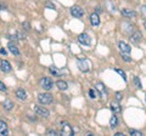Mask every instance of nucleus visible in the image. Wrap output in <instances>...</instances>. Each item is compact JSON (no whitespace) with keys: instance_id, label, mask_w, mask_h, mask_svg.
Wrapping results in <instances>:
<instances>
[{"instance_id":"nucleus-1","label":"nucleus","mask_w":146,"mask_h":136,"mask_svg":"<svg viewBox=\"0 0 146 136\" xmlns=\"http://www.w3.org/2000/svg\"><path fill=\"white\" fill-rule=\"evenodd\" d=\"M38 100L42 105H49V103L52 102V96L50 94H39Z\"/></svg>"},{"instance_id":"nucleus-2","label":"nucleus","mask_w":146,"mask_h":136,"mask_svg":"<svg viewBox=\"0 0 146 136\" xmlns=\"http://www.w3.org/2000/svg\"><path fill=\"white\" fill-rule=\"evenodd\" d=\"M40 86H42L44 90H50L52 86H54V84H52V80L48 78V77H45V78H42L40 79Z\"/></svg>"},{"instance_id":"nucleus-3","label":"nucleus","mask_w":146,"mask_h":136,"mask_svg":"<svg viewBox=\"0 0 146 136\" xmlns=\"http://www.w3.org/2000/svg\"><path fill=\"white\" fill-rule=\"evenodd\" d=\"M61 134L62 135H72L73 134V129L72 126L67 123V121H63L61 124Z\"/></svg>"},{"instance_id":"nucleus-4","label":"nucleus","mask_w":146,"mask_h":136,"mask_svg":"<svg viewBox=\"0 0 146 136\" xmlns=\"http://www.w3.org/2000/svg\"><path fill=\"white\" fill-rule=\"evenodd\" d=\"M78 42L82 44V45H85V46H89V45L91 44V38L89 37L86 33H83L80 34L78 37Z\"/></svg>"},{"instance_id":"nucleus-5","label":"nucleus","mask_w":146,"mask_h":136,"mask_svg":"<svg viewBox=\"0 0 146 136\" xmlns=\"http://www.w3.org/2000/svg\"><path fill=\"white\" fill-rule=\"evenodd\" d=\"M71 13H72V16L77 17V18H80V17H83L84 11H83V9H82L80 6H73L71 9Z\"/></svg>"},{"instance_id":"nucleus-6","label":"nucleus","mask_w":146,"mask_h":136,"mask_svg":"<svg viewBox=\"0 0 146 136\" xmlns=\"http://www.w3.org/2000/svg\"><path fill=\"white\" fill-rule=\"evenodd\" d=\"M78 67H79V69L82 72H88L89 71V67H90V63L88 62V60L83 58V60H79L78 61Z\"/></svg>"},{"instance_id":"nucleus-7","label":"nucleus","mask_w":146,"mask_h":136,"mask_svg":"<svg viewBox=\"0 0 146 136\" xmlns=\"http://www.w3.org/2000/svg\"><path fill=\"white\" fill-rule=\"evenodd\" d=\"M34 112H35L38 116L49 117V111L46 110V108H44L43 106H35V107H34Z\"/></svg>"},{"instance_id":"nucleus-8","label":"nucleus","mask_w":146,"mask_h":136,"mask_svg":"<svg viewBox=\"0 0 146 136\" xmlns=\"http://www.w3.org/2000/svg\"><path fill=\"white\" fill-rule=\"evenodd\" d=\"M118 48H119L121 53H129L130 50H131V48L127 43H124V42H119V43H118Z\"/></svg>"},{"instance_id":"nucleus-9","label":"nucleus","mask_w":146,"mask_h":136,"mask_svg":"<svg viewBox=\"0 0 146 136\" xmlns=\"http://www.w3.org/2000/svg\"><path fill=\"white\" fill-rule=\"evenodd\" d=\"M0 69H1L4 73H9V72L11 71V65L9 63V61L1 60V62H0Z\"/></svg>"},{"instance_id":"nucleus-10","label":"nucleus","mask_w":146,"mask_h":136,"mask_svg":"<svg viewBox=\"0 0 146 136\" xmlns=\"http://www.w3.org/2000/svg\"><path fill=\"white\" fill-rule=\"evenodd\" d=\"M7 48H9V50H10V52L13 53V55H16V56L20 55V50H18L17 45H16L15 43L10 42V43H9V45H7Z\"/></svg>"},{"instance_id":"nucleus-11","label":"nucleus","mask_w":146,"mask_h":136,"mask_svg":"<svg viewBox=\"0 0 146 136\" xmlns=\"http://www.w3.org/2000/svg\"><path fill=\"white\" fill-rule=\"evenodd\" d=\"M90 23L93 26H99L100 24V18H99V15L96 12H94V13L90 15Z\"/></svg>"},{"instance_id":"nucleus-12","label":"nucleus","mask_w":146,"mask_h":136,"mask_svg":"<svg viewBox=\"0 0 146 136\" xmlns=\"http://www.w3.org/2000/svg\"><path fill=\"white\" fill-rule=\"evenodd\" d=\"M122 15L124 16V17H135V11L133 10H129V9H122Z\"/></svg>"},{"instance_id":"nucleus-13","label":"nucleus","mask_w":146,"mask_h":136,"mask_svg":"<svg viewBox=\"0 0 146 136\" xmlns=\"http://www.w3.org/2000/svg\"><path fill=\"white\" fill-rule=\"evenodd\" d=\"M15 95L17 96V98H20V100H26L27 98V94H26V91L23 89H17Z\"/></svg>"},{"instance_id":"nucleus-14","label":"nucleus","mask_w":146,"mask_h":136,"mask_svg":"<svg viewBox=\"0 0 146 136\" xmlns=\"http://www.w3.org/2000/svg\"><path fill=\"white\" fill-rule=\"evenodd\" d=\"M111 110H112L113 113H119L122 111V108L119 106V103H118L117 101H115V102H111Z\"/></svg>"},{"instance_id":"nucleus-15","label":"nucleus","mask_w":146,"mask_h":136,"mask_svg":"<svg viewBox=\"0 0 146 136\" xmlns=\"http://www.w3.org/2000/svg\"><path fill=\"white\" fill-rule=\"evenodd\" d=\"M6 134H7V125L4 121L0 120V136L6 135Z\"/></svg>"},{"instance_id":"nucleus-16","label":"nucleus","mask_w":146,"mask_h":136,"mask_svg":"<svg viewBox=\"0 0 146 136\" xmlns=\"http://www.w3.org/2000/svg\"><path fill=\"white\" fill-rule=\"evenodd\" d=\"M96 90H99V92L101 94V95H106V94H107L106 88H105V85L101 84V83H98V84H96Z\"/></svg>"},{"instance_id":"nucleus-17","label":"nucleus","mask_w":146,"mask_h":136,"mask_svg":"<svg viewBox=\"0 0 146 136\" xmlns=\"http://www.w3.org/2000/svg\"><path fill=\"white\" fill-rule=\"evenodd\" d=\"M56 86H57L58 89H60V90H67L68 85H67L66 81H63V80H58V81H56Z\"/></svg>"},{"instance_id":"nucleus-18","label":"nucleus","mask_w":146,"mask_h":136,"mask_svg":"<svg viewBox=\"0 0 146 136\" xmlns=\"http://www.w3.org/2000/svg\"><path fill=\"white\" fill-rule=\"evenodd\" d=\"M4 108L7 111H11L13 108V103L11 101H9V100H5V102H4Z\"/></svg>"},{"instance_id":"nucleus-19","label":"nucleus","mask_w":146,"mask_h":136,"mask_svg":"<svg viewBox=\"0 0 146 136\" xmlns=\"http://www.w3.org/2000/svg\"><path fill=\"white\" fill-rule=\"evenodd\" d=\"M110 124H111V128H116V126H117L118 120H117V117L116 116H112L111 120H110Z\"/></svg>"},{"instance_id":"nucleus-20","label":"nucleus","mask_w":146,"mask_h":136,"mask_svg":"<svg viewBox=\"0 0 146 136\" xmlns=\"http://www.w3.org/2000/svg\"><path fill=\"white\" fill-rule=\"evenodd\" d=\"M49 71H50V73H51L52 75H55V77H60V74H61V73H60V71H57L55 67H50V69H49Z\"/></svg>"},{"instance_id":"nucleus-21","label":"nucleus","mask_w":146,"mask_h":136,"mask_svg":"<svg viewBox=\"0 0 146 136\" xmlns=\"http://www.w3.org/2000/svg\"><path fill=\"white\" fill-rule=\"evenodd\" d=\"M130 39H133V42H135V43H138L139 40L141 39V34L139 33V32H136V33L134 34V35H131V38Z\"/></svg>"},{"instance_id":"nucleus-22","label":"nucleus","mask_w":146,"mask_h":136,"mask_svg":"<svg viewBox=\"0 0 146 136\" xmlns=\"http://www.w3.org/2000/svg\"><path fill=\"white\" fill-rule=\"evenodd\" d=\"M140 11H141V16L144 17V18L146 20V5H143L140 7Z\"/></svg>"},{"instance_id":"nucleus-23","label":"nucleus","mask_w":146,"mask_h":136,"mask_svg":"<svg viewBox=\"0 0 146 136\" xmlns=\"http://www.w3.org/2000/svg\"><path fill=\"white\" fill-rule=\"evenodd\" d=\"M116 72H117V73L119 74V75H121V77H122V78L124 79V80H127V75H125V73H124V72H123L122 69H118V68H117V69H116Z\"/></svg>"},{"instance_id":"nucleus-24","label":"nucleus","mask_w":146,"mask_h":136,"mask_svg":"<svg viewBox=\"0 0 146 136\" xmlns=\"http://www.w3.org/2000/svg\"><path fill=\"white\" fill-rule=\"evenodd\" d=\"M122 57H123V60H124L125 62H130L131 61V58L129 57V53H122Z\"/></svg>"},{"instance_id":"nucleus-25","label":"nucleus","mask_w":146,"mask_h":136,"mask_svg":"<svg viewBox=\"0 0 146 136\" xmlns=\"http://www.w3.org/2000/svg\"><path fill=\"white\" fill-rule=\"evenodd\" d=\"M129 133H130V135H134V136H141L143 134L140 133V131H138V130H129Z\"/></svg>"},{"instance_id":"nucleus-26","label":"nucleus","mask_w":146,"mask_h":136,"mask_svg":"<svg viewBox=\"0 0 146 136\" xmlns=\"http://www.w3.org/2000/svg\"><path fill=\"white\" fill-rule=\"evenodd\" d=\"M134 83H135V85H136V88H141V83H140V80H139V78L138 77H134Z\"/></svg>"},{"instance_id":"nucleus-27","label":"nucleus","mask_w":146,"mask_h":136,"mask_svg":"<svg viewBox=\"0 0 146 136\" xmlns=\"http://www.w3.org/2000/svg\"><path fill=\"white\" fill-rule=\"evenodd\" d=\"M89 96L91 98H96V92H95V90H93V89L89 90Z\"/></svg>"},{"instance_id":"nucleus-28","label":"nucleus","mask_w":146,"mask_h":136,"mask_svg":"<svg viewBox=\"0 0 146 136\" xmlns=\"http://www.w3.org/2000/svg\"><path fill=\"white\" fill-rule=\"evenodd\" d=\"M46 134H48V135H54V136H56V135H57V131L54 130V129H49V130L46 131Z\"/></svg>"},{"instance_id":"nucleus-29","label":"nucleus","mask_w":146,"mask_h":136,"mask_svg":"<svg viewBox=\"0 0 146 136\" xmlns=\"http://www.w3.org/2000/svg\"><path fill=\"white\" fill-rule=\"evenodd\" d=\"M6 90H7V88L5 86V84L0 80V91H6Z\"/></svg>"},{"instance_id":"nucleus-30","label":"nucleus","mask_w":146,"mask_h":136,"mask_svg":"<svg viewBox=\"0 0 146 136\" xmlns=\"http://www.w3.org/2000/svg\"><path fill=\"white\" fill-rule=\"evenodd\" d=\"M123 95L121 92H116V101H119V100H122Z\"/></svg>"},{"instance_id":"nucleus-31","label":"nucleus","mask_w":146,"mask_h":136,"mask_svg":"<svg viewBox=\"0 0 146 136\" xmlns=\"http://www.w3.org/2000/svg\"><path fill=\"white\" fill-rule=\"evenodd\" d=\"M22 26L26 27L25 29H29V23H28V22H23V23H22Z\"/></svg>"},{"instance_id":"nucleus-32","label":"nucleus","mask_w":146,"mask_h":136,"mask_svg":"<svg viewBox=\"0 0 146 136\" xmlns=\"http://www.w3.org/2000/svg\"><path fill=\"white\" fill-rule=\"evenodd\" d=\"M0 53H1V55H5V56H6V53H7V51H6V50H5V49H1V50H0Z\"/></svg>"},{"instance_id":"nucleus-33","label":"nucleus","mask_w":146,"mask_h":136,"mask_svg":"<svg viewBox=\"0 0 146 136\" xmlns=\"http://www.w3.org/2000/svg\"><path fill=\"white\" fill-rule=\"evenodd\" d=\"M46 6H49V7H51V9H55V6L52 5V4H50V3H46Z\"/></svg>"},{"instance_id":"nucleus-34","label":"nucleus","mask_w":146,"mask_h":136,"mask_svg":"<svg viewBox=\"0 0 146 136\" xmlns=\"http://www.w3.org/2000/svg\"><path fill=\"white\" fill-rule=\"evenodd\" d=\"M101 11H102V9H101V7H96V13H100Z\"/></svg>"},{"instance_id":"nucleus-35","label":"nucleus","mask_w":146,"mask_h":136,"mask_svg":"<svg viewBox=\"0 0 146 136\" xmlns=\"http://www.w3.org/2000/svg\"><path fill=\"white\" fill-rule=\"evenodd\" d=\"M115 136H123V134H122V133H116Z\"/></svg>"},{"instance_id":"nucleus-36","label":"nucleus","mask_w":146,"mask_h":136,"mask_svg":"<svg viewBox=\"0 0 146 136\" xmlns=\"http://www.w3.org/2000/svg\"><path fill=\"white\" fill-rule=\"evenodd\" d=\"M145 29H146V22H145Z\"/></svg>"}]
</instances>
